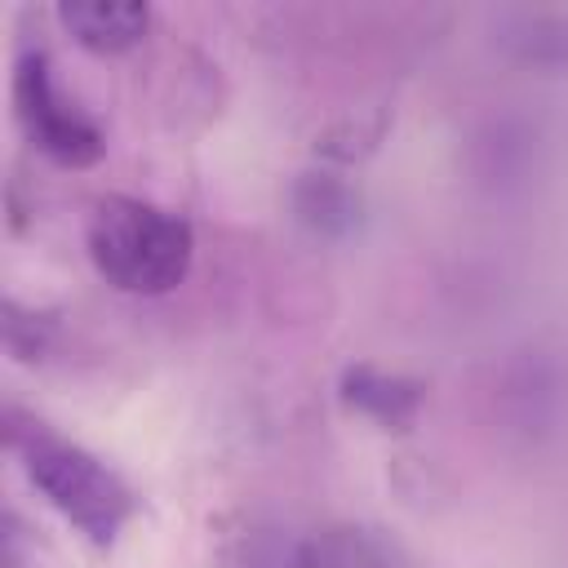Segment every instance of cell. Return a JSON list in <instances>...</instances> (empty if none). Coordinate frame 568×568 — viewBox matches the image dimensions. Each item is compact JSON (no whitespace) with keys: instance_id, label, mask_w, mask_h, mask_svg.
<instances>
[{"instance_id":"6da1fadb","label":"cell","mask_w":568,"mask_h":568,"mask_svg":"<svg viewBox=\"0 0 568 568\" xmlns=\"http://www.w3.org/2000/svg\"><path fill=\"white\" fill-rule=\"evenodd\" d=\"M89 257L124 293L160 297L178 288L195 257V231L182 213L138 195H106L89 217Z\"/></svg>"},{"instance_id":"8992f818","label":"cell","mask_w":568,"mask_h":568,"mask_svg":"<svg viewBox=\"0 0 568 568\" xmlns=\"http://www.w3.org/2000/svg\"><path fill=\"white\" fill-rule=\"evenodd\" d=\"M497 40L519 62L564 67L568 62V9H506L497 13Z\"/></svg>"},{"instance_id":"7a4b0ae2","label":"cell","mask_w":568,"mask_h":568,"mask_svg":"<svg viewBox=\"0 0 568 568\" xmlns=\"http://www.w3.org/2000/svg\"><path fill=\"white\" fill-rule=\"evenodd\" d=\"M9 435H13V448L22 457V470H27L31 488L67 524H75L89 541H111L129 524L133 493L98 453L80 448L75 439H62V435L44 430L40 422L13 426Z\"/></svg>"},{"instance_id":"52a82bcc","label":"cell","mask_w":568,"mask_h":568,"mask_svg":"<svg viewBox=\"0 0 568 568\" xmlns=\"http://www.w3.org/2000/svg\"><path fill=\"white\" fill-rule=\"evenodd\" d=\"M284 568H390V555L373 532L351 524H328L306 532L288 550Z\"/></svg>"},{"instance_id":"5b68a950","label":"cell","mask_w":568,"mask_h":568,"mask_svg":"<svg viewBox=\"0 0 568 568\" xmlns=\"http://www.w3.org/2000/svg\"><path fill=\"white\" fill-rule=\"evenodd\" d=\"M342 399L373 417L377 426L386 430H404L417 408H422V386L413 377H399V373H386V368H373V364H359V368H346L342 373Z\"/></svg>"},{"instance_id":"277c9868","label":"cell","mask_w":568,"mask_h":568,"mask_svg":"<svg viewBox=\"0 0 568 568\" xmlns=\"http://www.w3.org/2000/svg\"><path fill=\"white\" fill-rule=\"evenodd\" d=\"M58 18L84 49L98 53H120L138 44L151 27V9L138 0H62Z\"/></svg>"},{"instance_id":"3957f363","label":"cell","mask_w":568,"mask_h":568,"mask_svg":"<svg viewBox=\"0 0 568 568\" xmlns=\"http://www.w3.org/2000/svg\"><path fill=\"white\" fill-rule=\"evenodd\" d=\"M13 102H18V115L31 133V142L67 164V169H84L93 164L106 142H102V129L89 111H80L53 80V67L44 58V49H27L13 67Z\"/></svg>"}]
</instances>
